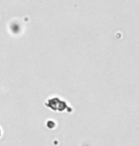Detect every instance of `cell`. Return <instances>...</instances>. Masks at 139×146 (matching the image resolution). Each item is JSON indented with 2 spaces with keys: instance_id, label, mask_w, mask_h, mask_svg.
<instances>
[{
  "instance_id": "obj_3",
  "label": "cell",
  "mask_w": 139,
  "mask_h": 146,
  "mask_svg": "<svg viewBox=\"0 0 139 146\" xmlns=\"http://www.w3.org/2000/svg\"><path fill=\"white\" fill-rule=\"evenodd\" d=\"M2 136V130H1V128H0V137Z\"/></svg>"
},
{
  "instance_id": "obj_2",
  "label": "cell",
  "mask_w": 139,
  "mask_h": 146,
  "mask_svg": "<svg viewBox=\"0 0 139 146\" xmlns=\"http://www.w3.org/2000/svg\"><path fill=\"white\" fill-rule=\"evenodd\" d=\"M54 126H55V123H54L53 121H48V122H47V127L53 128Z\"/></svg>"
},
{
  "instance_id": "obj_1",
  "label": "cell",
  "mask_w": 139,
  "mask_h": 146,
  "mask_svg": "<svg viewBox=\"0 0 139 146\" xmlns=\"http://www.w3.org/2000/svg\"><path fill=\"white\" fill-rule=\"evenodd\" d=\"M46 106L49 107L50 109H51L53 111H59V112L64 111V110L68 107L67 103L65 102V101H62L57 98H50L49 100H47Z\"/></svg>"
}]
</instances>
